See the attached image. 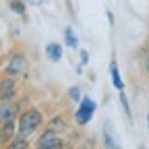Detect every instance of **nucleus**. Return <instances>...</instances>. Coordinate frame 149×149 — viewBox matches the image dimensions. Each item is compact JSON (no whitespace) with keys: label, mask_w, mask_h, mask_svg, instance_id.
I'll use <instances>...</instances> for the list:
<instances>
[{"label":"nucleus","mask_w":149,"mask_h":149,"mask_svg":"<svg viewBox=\"0 0 149 149\" xmlns=\"http://www.w3.org/2000/svg\"><path fill=\"white\" fill-rule=\"evenodd\" d=\"M44 124H46V120H44L42 110H40V108H27L25 112H21V114H19V120H17V133L29 139V137L35 135Z\"/></svg>","instance_id":"1"},{"label":"nucleus","mask_w":149,"mask_h":149,"mask_svg":"<svg viewBox=\"0 0 149 149\" xmlns=\"http://www.w3.org/2000/svg\"><path fill=\"white\" fill-rule=\"evenodd\" d=\"M17 79H13V77H4L0 79V102H10V100H15L17 97Z\"/></svg>","instance_id":"5"},{"label":"nucleus","mask_w":149,"mask_h":149,"mask_svg":"<svg viewBox=\"0 0 149 149\" xmlns=\"http://www.w3.org/2000/svg\"><path fill=\"white\" fill-rule=\"evenodd\" d=\"M25 2H29V4H42L44 0H25Z\"/></svg>","instance_id":"18"},{"label":"nucleus","mask_w":149,"mask_h":149,"mask_svg":"<svg viewBox=\"0 0 149 149\" xmlns=\"http://www.w3.org/2000/svg\"><path fill=\"white\" fill-rule=\"evenodd\" d=\"M46 58L50 62H60L62 60V46L56 44V42H50L46 46Z\"/></svg>","instance_id":"9"},{"label":"nucleus","mask_w":149,"mask_h":149,"mask_svg":"<svg viewBox=\"0 0 149 149\" xmlns=\"http://www.w3.org/2000/svg\"><path fill=\"white\" fill-rule=\"evenodd\" d=\"M145 68H147V72H149V56L145 58Z\"/></svg>","instance_id":"19"},{"label":"nucleus","mask_w":149,"mask_h":149,"mask_svg":"<svg viewBox=\"0 0 149 149\" xmlns=\"http://www.w3.org/2000/svg\"><path fill=\"white\" fill-rule=\"evenodd\" d=\"M8 147H10V149H27V147H29V139L17 133V135L8 141Z\"/></svg>","instance_id":"13"},{"label":"nucleus","mask_w":149,"mask_h":149,"mask_svg":"<svg viewBox=\"0 0 149 149\" xmlns=\"http://www.w3.org/2000/svg\"><path fill=\"white\" fill-rule=\"evenodd\" d=\"M27 72V58H25V54H13L6 66H4V74L6 77H13V79H19V77H23V74Z\"/></svg>","instance_id":"3"},{"label":"nucleus","mask_w":149,"mask_h":149,"mask_svg":"<svg viewBox=\"0 0 149 149\" xmlns=\"http://www.w3.org/2000/svg\"><path fill=\"white\" fill-rule=\"evenodd\" d=\"M87 62H89V52L81 50V64H87Z\"/></svg>","instance_id":"17"},{"label":"nucleus","mask_w":149,"mask_h":149,"mask_svg":"<svg viewBox=\"0 0 149 149\" xmlns=\"http://www.w3.org/2000/svg\"><path fill=\"white\" fill-rule=\"evenodd\" d=\"M147 128H149V116H147Z\"/></svg>","instance_id":"20"},{"label":"nucleus","mask_w":149,"mask_h":149,"mask_svg":"<svg viewBox=\"0 0 149 149\" xmlns=\"http://www.w3.org/2000/svg\"><path fill=\"white\" fill-rule=\"evenodd\" d=\"M118 100H120V106H122V112L126 114V118H128V120H133V112H130V104H128V97H126L124 89L118 91Z\"/></svg>","instance_id":"14"},{"label":"nucleus","mask_w":149,"mask_h":149,"mask_svg":"<svg viewBox=\"0 0 149 149\" xmlns=\"http://www.w3.org/2000/svg\"><path fill=\"white\" fill-rule=\"evenodd\" d=\"M104 139H106V145H108V147H118V143L114 141V137L110 135V130H108V128H106V133H104Z\"/></svg>","instance_id":"16"},{"label":"nucleus","mask_w":149,"mask_h":149,"mask_svg":"<svg viewBox=\"0 0 149 149\" xmlns=\"http://www.w3.org/2000/svg\"><path fill=\"white\" fill-rule=\"evenodd\" d=\"M6 4H8V8H10L15 15L25 17V13H27V4H25V0H6Z\"/></svg>","instance_id":"12"},{"label":"nucleus","mask_w":149,"mask_h":149,"mask_svg":"<svg viewBox=\"0 0 149 149\" xmlns=\"http://www.w3.org/2000/svg\"><path fill=\"white\" fill-rule=\"evenodd\" d=\"M46 128H50V130H54V133L62 135V133H66V130H68V120L64 118V114H54V116L46 122Z\"/></svg>","instance_id":"7"},{"label":"nucleus","mask_w":149,"mask_h":149,"mask_svg":"<svg viewBox=\"0 0 149 149\" xmlns=\"http://www.w3.org/2000/svg\"><path fill=\"white\" fill-rule=\"evenodd\" d=\"M110 79H112V85H114L116 91H122V89H124V81H122V77H120V70H118V64H116V62L110 64Z\"/></svg>","instance_id":"10"},{"label":"nucleus","mask_w":149,"mask_h":149,"mask_svg":"<svg viewBox=\"0 0 149 149\" xmlns=\"http://www.w3.org/2000/svg\"><path fill=\"white\" fill-rule=\"evenodd\" d=\"M64 44H66L70 50H77V48H79V37H77V33H74L72 27H66V29H64Z\"/></svg>","instance_id":"11"},{"label":"nucleus","mask_w":149,"mask_h":149,"mask_svg":"<svg viewBox=\"0 0 149 149\" xmlns=\"http://www.w3.org/2000/svg\"><path fill=\"white\" fill-rule=\"evenodd\" d=\"M95 108H97L95 100H91L89 95H83V97L79 100L77 112H74V122H77L79 126H87V124L91 122L93 114H95Z\"/></svg>","instance_id":"2"},{"label":"nucleus","mask_w":149,"mask_h":149,"mask_svg":"<svg viewBox=\"0 0 149 149\" xmlns=\"http://www.w3.org/2000/svg\"><path fill=\"white\" fill-rule=\"evenodd\" d=\"M35 147H40V149H62V147H66V143H64V139L58 133L46 128L40 135V139L35 141Z\"/></svg>","instance_id":"4"},{"label":"nucleus","mask_w":149,"mask_h":149,"mask_svg":"<svg viewBox=\"0 0 149 149\" xmlns=\"http://www.w3.org/2000/svg\"><path fill=\"white\" fill-rule=\"evenodd\" d=\"M17 135V120L0 124V145H8V141Z\"/></svg>","instance_id":"8"},{"label":"nucleus","mask_w":149,"mask_h":149,"mask_svg":"<svg viewBox=\"0 0 149 149\" xmlns=\"http://www.w3.org/2000/svg\"><path fill=\"white\" fill-rule=\"evenodd\" d=\"M17 116H19V104H15V100L0 102V124L17 120Z\"/></svg>","instance_id":"6"},{"label":"nucleus","mask_w":149,"mask_h":149,"mask_svg":"<svg viewBox=\"0 0 149 149\" xmlns=\"http://www.w3.org/2000/svg\"><path fill=\"white\" fill-rule=\"evenodd\" d=\"M68 97H70L72 102L79 104V100L83 97V95H81V89H79V87H70V89H68Z\"/></svg>","instance_id":"15"}]
</instances>
